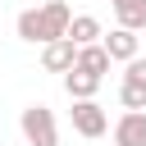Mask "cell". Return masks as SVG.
Wrapping results in <instances>:
<instances>
[{
  "mask_svg": "<svg viewBox=\"0 0 146 146\" xmlns=\"http://www.w3.org/2000/svg\"><path fill=\"white\" fill-rule=\"evenodd\" d=\"M68 18H73L68 0H46V5L23 9V14L14 18V32H18V41L46 46V41H55V36H64V32H68Z\"/></svg>",
  "mask_w": 146,
  "mask_h": 146,
  "instance_id": "1",
  "label": "cell"
},
{
  "mask_svg": "<svg viewBox=\"0 0 146 146\" xmlns=\"http://www.w3.org/2000/svg\"><path fill=\"white\" fill-rule=\"evenodd\" d=\"M18 128H23V137H27V146H59V123H55V110L50 105H27L23 114H18Z\"/></svg>",
  "mask_w": 146,
  "mask_h": 146,
  "instance_id": "2",
  "label": "cell"
},
{
  "mask_svg": "<svg viewBox=\"0 0 146 146\" xmlns=\"http://www.w3.org/2000/svg\"><path fill=\"white\" fill-rule=\"evenodd\" d=\"M68 123H73V132H78V137H105V132H110V114L100 110V100H96V96L73 100Z\"/></svg>",
  "mask_w": 146,
  "mask_h": 146,
  "instance_id": "3",
  "label": "cell"
},
{
  "mask_svg": "<svg viewBox=\"0 0 146 146\" xmlns=\"http://www.w3.org/2000/svg\"><path fill=\"white\" fill-rule=\"evenodd\" d=\"M114 146H146V110H123L110 128Z\"/></svg>",
  "mask_w": 146,
  "mask_h": 146,
  "instance_id": "4",
  "label": "cell"
},
{
  "mask_svg": "<svg viewBox=\"0 0 146 146\" xmlns=\"http://www.w3.org/2000/svg\"><path fill=\"white\" fill-rule=\"evenodd\" d=\"M100 46L110 50V59H114V64H123V59H132V55H137V32H132V27H123V23H114L110 32H100Z\"/></svg>",
  "mask_w": 146,
  "mask_h": 146,
  "instance_id": "5",
  "label": "cell"
},
{
  "mask_svg": "<svg viewBox=\"0 0 146 146\" xmlns=\"http://www.w3.org/2000/svg\"><path fill=\"white\" fill-rule=\"evenodd\" d=\"M73 55H78V46L68 36H55V41L41 46V68L46 73H64V68H73Z\"/></svg>",
  "mask_w": 146,
  "mask_h": 146,
  "instance_id": "6",
  "label": "cell"
},
{
  "mask_svg": "<svg viewBox=\"0 0 146 146\" xmlns=\"http://www.w3.org/2000/svg\"><path fill=\"white\" fill-rule=\"evenodd\" d=\"M59 78H64V91H68V100L96 96V91H100V82H105V78H96V73H87V68H78V64H73V68H64Z\"/></svg>",
  "mask_w": 146,
  "mask_h": 146,
  "instance_id": "7",
  "label": "cell"
},
{
  "mask_svg": "<svg viewBox=\"0 0 146 146\" xmlns=\"http://www.w3.org/2000/svg\"><path fill=\"white\" fill-rule=\"evenodd\" d=\"M100 32H105V27H100V18H96V14H73L64 36H68L73 46H91V41H100Z\"/></svg>",
  "mask_w": 146,
  "mask_h": 146,
  "instance_id": "8",
  "label": "cell"
},
{
  "mask_svg": "<svg viewBox=\"0 0 146 146\" xmlns=\"http://www.w3.org/2000/svg\"><path fill=\"white\" fill-rule=\"evenodd\" d=\"M73 64H78V68H87V73H96V78H105L114 59H110V50H105L100 41H91V46H78V55H73Z\"/></svg>",
  "mask_w": 146,
  "mask_h": 146,
  "instance_id": "9",
  "label": "cell"
},
{
  "mask_svg": "<svg viewBox=\"0 0 146 146\" xmlns=\"http://www.w3.org/2000/svg\"><path fill=\"white\" fill-rule=\"evenodd\" d=\"M110 5H114V18L123 27H132V32L146 27V0H110Z\"/></svg>",
  "mask_w": 146,
  "mask_h": 146,
  "instance_id": "10",
  "label": "cell"
},
{
  "mask_svg": "<svg viewBox=\"0 0 146 146\" xmlns=\"http://www.w3.org/2000/svg\"><path fill=\"white\" fill-rule=\"evenodd\" d=\"M123 82H128V87H146V59H141V55L123 59Z\"/></svg>",
  "mask_w": 146,
  "mask_h": 146,
  "instance_id": "11",
  "label": "cell"
},
{
  "mask_svg": "<svg viewBox=\"0 0 146 146\" xmlns=\"http://www.w3.org/2000/svg\"><path fill=\"white\" fill-rule=\"evenodd\" d=\"M119 100H123V110H146V87H128V82H119Z\"/></svg>",
  "mask_w": 146,
  "mask_h": 146,
  "instance_id": "12",
  "label": "cell"
},
{
  "mask_svg": "<svg viewBox=\"0 0 146 146\" xmlns=\"http://www.w3.org/2000/svg\"><path fill=\"white\" fill-rule=\"evenodd\" d=\"M0 146H5V141H0Z\"/></svg>",
  "mask_w": 146,
  "mask_h": 146,
  "instance_id": "13",
  "label": "cell"
}]
</instances>
